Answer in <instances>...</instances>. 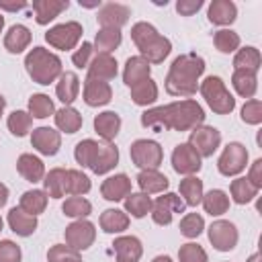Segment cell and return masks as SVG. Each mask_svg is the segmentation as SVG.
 Returning a JSON list of instances; mask_svg holds the SVG:
<instances>
[{"label":"cell","mask_w":262,"mask_h":262,"mask_svg":"<svg viewBox=\"0 0 262 262\" xmlns=\"http://www.w3.org/2000/svg\"><path fill=\"white\" fill-rule=\"evenodd\" d=\"M203 121H205V113L201 104L190 98L166 106H156L141 115V125L154 131H166V129L188 131L199 127Z\"/></svg>","instance_id":"obj_1"},{"label":"cell","mask_w":262,"mask_h":262,"mask_svg":"<svg viewBox=\"0 0 262 262\" xmlns=\"http://www.w3.org/2000/svg\"><path fill=\"white\" fill-rule=\"evenodd\" d=\"M205 72V61L196 53L178 55L166 76V90L172 96H192L196 92V80Z\"/></svg>","instance_id":"obj_2"},{"label":"cell","mask_w":262,"mask_h":262,"mask_svg":"<svg viewBox=\"0 0 262 262\" xmlns=\"http://www.w3.org/2000/svg\"><path fill=\"white\" fill-rule=\"evenodd\" d=\"M131 39L135 41L141 57L147 63H162L168 57L170 49H172V43L166 37H162L156 31V27H151L149 23H137V25H133Z\"/></svg>","instance_id":"obj_3"},{"label":"cell","mask_w":262,"mask_h":262,"mask_svg":"<svg viewBox=\"0 0 262 262\" xmlns=\"http://www.w3.org/2000/svg\"><path fill=\"white\" fill-rule=\"evenodd\" d=\"M25 68L37 84H51L61 76V59L43 47H33L27 53Z\"/></svg>","instance_id":"obj_4"},{"label":"cell","mask_w":262,"mask_h":262,"mask_svg":"<svg viewBox=\"0 0 262 262\" xmlns=\"http://www.w3.org/2000/svg\"><path fill=\"white\" fill-rule=\"evenodd\" d=\"M201 92L207 100V104L217 113V115H227L235 108V98L229 94L225 88L223 80L219 76H209L201 82Z\"/></svg>","instance_id":"obj_5"},{"label":"cell","mask_w":262,"mask_h":262,"mask_svg":"<svg viewBox=\"0 0 262 262\" xmlns=\"http://www.w3.org/2000/svg\"><path fill=\"white\" fill-rule=\"evenodd\" d=\"M164 151L158 141L151 139H137L131 143V160L141 170H156L162 164Z\"/></svg>","instance_id":"obj_6"},{"label":"cell","mask_w":262,"mask_h":262,"mask_svg":"<svg viewBox=\"0 0 262 262\" xmlns=\"http://www.w3.org/2000/svg\"><path fill=\"white\" fill-rule=\"evenodd\" d=\"M82 37V25L80 23H61V25H55L53 29H49L45 33V39L49 45H53L55 49H74L76 43L80 41Z\"/></svg>","instance_id":"obj_7"},{"label":"cell","mask_w":262,"mask_h":262,"mask_svg":"<svg viewBox=\"0 0 262 262\" xmlns=\"http://www.w3.org/2000/svg\"><path fill=\"white\" fill-rule=\"evenodd\" d=\"M246 164H248V149L242 143L233 141V143H227V147L219 156L217 168L223 176H235L246 168Z\"/></svg>","instance_id":"obj_8"},{"label":"cell","mask_w":262,"mask_h":262,"mask_svg":"<svg viewBox=\"0 0 262 262\" xmlns=\"http://www.w3.org/2000/svg\"><path fill=\"white\" fill-rule=\"evenodd\" d=\"M190 147L201 156V158H209L215 154V149L221 143V133L215 127H207V125H199L192 129L190 139H188Z\"/></svg>","instance_id":"obj_9"},{"label":"cell","mask_w":262,"mask_h":262,"mask_svg":"<svg viewBox=\"0 0 262 262\" xmlns=\"http://www.w3.org/2000/svg\"><path fill=\"white\" fill-rule=\"evenodd\" d=\"M184 201L182 196L174 194V192H168V194H162L158 196L154 203H151V219L158 223V225H168L172 221V215L174 213H182L184 211Z\"/></svg>","instance_id":"obj_10"},{"label":"cell","mask_w":262,"mask_h":262,"mask_svg":"<svg viewBox=\"0 0 262 262\" xmlns=\"http://www.w3.org/2000/svg\"><path fill=\"white\" fill-rule=\"evenodd\" d=\"M209 242L213 244L215 250L219 252H229L237 244V229L231 221H213L209 227Z\"/></svg>","instance_id":"obj_11"},{"label":"cell","mask_w":262,"mask_h":262,"mask_svg":"<svg viewBox=\"0 0 262 262\" xmlns=\"http://www.w3.org/2000/svg\"><path fill=\"white\" fill-rule=\"evenodd\" d=\"M94 237H96V229L86 219H78V221H74L72 225L66 227V242L74 250H86V248H90L92 242H94Z\"/></svg>","instance_id":"obj_12"},{"label":"cell","mask_w":262,"mask_h":262,"mask_svg":"<svg viewBox=\"0 0 262 262\" xmlns=\"http://www.w3.org/2000/svg\"><path fill=\"white\" fill-rule=\"evenodd\" d=\"M172 166L178 174L192 176L201 170V156L190 147V143H180L172 151Z\"/></svg>","instance_id":"obj_13"},{"label":"cell","mask_w":262,"mask_h":262,"mask_svg":"<svg viewBox=\"0 0 262 262\" xmlns=\"http://www.w3.org/2000/svg\"><path fill=\"white\" fill-rule=\"evenodd\" d=\"M117 162H119V149L111 141H104V143H96V149L88 168L94 174H106L117 166Z\"/></svg>","instance_id":"obj_14"},{"label":"cell","mask_w":262,"mask_h":262,"mask_svg":"<svg viewBox=\"0 0 262 262\" xmlns=\"http://www.w3.org/2000/svg\"><path fill=\"white\" fill-rule=\"evenodd\" d=\"M31 143L39 154L55 156L61 145V135H59V131H55L51 127H37V129H33Z\"/></svg>","instance_id":"obj_15"},{"label":"cell","mask_w":262,"mask_h":262,"mask_svg":"<svg viewBox=\"0 0 262 262\" xmlns=\"http://www.w3.org/2000/svg\"><path fill=\"white\" fill-rule=\"evenodd\" d=\"M131 16L129 6L125 4H117V2H108L98 10V23L102 29H121Z\"/></svg>","instance_id":"obj_16"},{"label":"cell","mask_w":262,"mask_h":262,"mask_svg":"<svg viewBox=\"0 0 262 262\" xmlns=\"http://www.w3.org/2000/svg\"><path fill=\"white\" fill-rule=\"evenodd\" d=\"M113 98V90L108 86V82L96 80V78H86L84 82V100L88 106H102L106 102H111Z\"/></svg>","instance_id":"obj_17"},{"label":"cell","mask_w":262,"mask_h":262,"mask_svg":"<svg viewBox=\"0 0 262 262\" xmlns=\"http://www.w3.org/2000/svg\"><path fill=\"white\" fill-rule=\"evenodd\" d=\"M113 250H115L117 262H137L141 258V254H143L141 242L135 235L117 237L115 244H113Z\"/></svg>","instance_id":"obj_18"},{"label":"cell","mask_w":262,"mask_h":262,"mask_svg":"<svg viewBox=\"0 0 262 262\" xmlns=\"http://www.w3.org/2000/svg\"><path fill=\"white\" fill-rule=\"evenodd\" d=\"M117 76V61L108 53H98L88 63V78H96L102 82H108Z\"/></svg>","instance_id":"obj_19"},{"label":"cell","mask_w":262,"mask_h":262,"mask_svg":"<svg viewBox=\"0 0 262 262\" xmlns=\"http://www.w3.org/2000/svg\"><path fill=\"white\" fill-rule=\"evenodd\" d=\"M100 192L106 201H121L131 192V180L125 174H115L102 182Z\"/></svg>","instance_id":"obj_20"},{"label":"cell","mask_w":262,"mask_h":262,"mask_svg":"<svg viewBox=\"0 0 262 262\" xmlns=\"http://www.w3.org/2000/svg\"><path fill=\"white\" fill-rule=\"evenodd\" d=\"M119 129H121V117L115 111H104L94 117V131L104 141H113L117 137Z\"/></svg>","instance_id":"obj_21"},{"label":"cell","mask_w":262,"mask_h":262,"mask_svg":"<svg viewBox=\"0 0 262 262\" xmlns=\"http://www.w3.org/2000/svg\"><path fill=\"white\" fill-rule=\"evenodd\" d=\"M8 225H10V229H12L16 235L27 237V235H31V233L37 229V217H35V215H29V213L23 211L20 207H14V209H10V213H8Z\"/></svg>","instance_id":"obj_22"},{"label":"cell","mask_w":262,"mask_h":262,"mask_svg":"<svg viewBox=\"0 0 262 262\" xmlns=\"http://www.w3.org/2000/svg\"><path fill=\"white\" fill-rule=\"evenodd\" d=\"M70 4L63 0H35L33 2V10H35V20L39 25H47L49 20H53L55 16H59Z\"/></svg>","instance_id":"obj_23"},{"label":"cell","mask_w":262,"mask_h":262,"mask_svg":"<svg viewBox=\"0 0 262 262\" xmlns=\"http://www.w3.org/2000/svg\"><path fill=\"white\" fill-rule=\"evenodd\" d=\"M16 170H18V174H20L25 180H29V182H39V180H43V176H45V166H43V162H41L37 156H33V154H23V156L18 158V162H16Z\"/></svg>","instance_id":"obj_24"},{"label":"cell","mask_w":262,"mask_h":262,"mask_svg":"<svg viewBox=\"0 0 262 262\" xmlns=\"http://www.w3.org/2000/svg\"><path fill=\"white\" fill-rule=\"evenodd\" d=\"M149 78V63L141 57V55H135V57H129L127 63H125V72H123V80L125 84L131 88L143 80Z\"/></svg>","instance_id":"obj_25"},{"label":"cell","mask_w":262,"mask_h":262,"mask_svg":"<svg viewBox=\"0 0 262 262\" xmlns=\"http://www.w3.org/2000/svg\"><path fill=\"white\" fill-rule=\"evenodd\" d=\"M237 8L231 0H213L209 4V20L213 25H231L235 20Z\"/></svg>","instance_id":"obj_26"},{"label":"cell","mask_w":262,"mask_h":262,"mask_svg":"<svg viewBox=\"0 0 262 262\" xmlns=\"http://www.w3.org/2000/svg\"><path fill=\"white\" fill-rule=\"evenodd\" d=\"M137 184L141 188V192L145 194H154V192H164L168 188V178L158 172V170H141L137 174Z\"/></svg>","instance_id":"obj_27"},{"label":"cell","mask_w":262,"mask_h":262,"mask_svg":"<svg viewBox=\"0 0 262 262\" xmlns=\"http://www.w3.org/2000/svg\"><path fill=\"white\" fill-rule=\"evenodd\" d=\"M78 90H80V80L74 72H63L59 76V82H57V98L63 102V104H72L78 96Z\"/></svg>","instance_id":"obj_28"},{"label":"cell","mask_w":262,"mask_h":262,"mask_svg":"<svg viewBox=\"0 0 262 262\" xmlns=\"http://www.w3.org/2000/svg\"><path fill=\"white\" fill-rule=\"evenodd\" d=\"M31 43V31L25 25H14L10 27V31L4 37V47L10 53H20L23 49H27Z\"/></svg>","instance_id":"obj_29"},{"label":"cell","mask_w":262,"mask_h":262,"mask_svg":"<svg viewBox=\"0 0 262 262\" xmlns=\"http://www.w3.org/2000/svg\"><path fill=\"white\" fill-rule=\"evenodd\" d=\"M100 227L106 233H119L129 227V215L121 209H106L100 215Z\"/></svg>","instance_id":"obj_30"},{"label":"cell","mask_w":262,"mask_h":262,"mask_svg":"<svg viewBox=\"0 0 262 262\" xmlns=\"http://www.w3.org/2000/svg\"><path fill=\"white\" fill-rule=\"evenodd\" d=\"M231 82H233V88L239 96L244 98H252L256 94V88H258V80H256V74L254 72H246V70H235L233 76H231Z\"/></svg>","instance_id":"obj_31"},{"label":"cell","mask_w":262,"mask_h":262,"mask_svg":"<svg viewBox=\"0 0 262 262\" xmlns=\"http://www.w3.org/2000/svg\"><path fill=\"white\" fill-rule=\"evenodd\" d=\"M156 98H158V86H156V82L151 78H147V80L131 86V100L135 104L147 106V104L156 102Z\"/></svg>","instance_id":"obj_32"},{"label":"cell","mask_w":262,"mask_h":262,"mask_svg":"<svg viewBox=\"0 0 262 262\" xmlns=\"http://www.w3.org/2000/svg\"><path fill=\"white\" fill-rule=\"evenodd\" d=\"M66 180H68V170L63 168H53L49 170V174L45 176L43 184H45V194L59 199L66 194Z\"/></svg>","instance_id":"obj_33"},{"label":"cell","mask_w":262,"mask_h":262,"mask_svg":"<svg viewBox=\"0 0 262 262\" xmlns=\"http://www.w3.org/2000/svg\"><path fill=\"white\" fill-rule=\"evenodd\" d=\"M180 194L184 205L196 207L203 199V180H199L196 176H186L184 180H180Z\"/></svg>","instance_id":"obj_34"},{"label":"cell","mask_w":262,"mask_h":262,"mask_svg":"<svg viewBox=\"0 0 262 262\" xmlns=\"http://www.w3.org/2000/svg\"><path fill=\"white\" fill-rule=\"evenodd\" d=\"M18 207L23 211H27L29 215H35L37 217L47 207V194H45V190H27V192H23Z\"/></svg>","instance_id":"obj_35"},{"label":"cell","mask_w":262,"mask_h":262,"mask_svg":"<svg viewBox=\"0 0 262 262\" xmlns=\"http://www.w3.org/2000/svg\"><path fill=\"white\" fill-rule=\"evenodd\" d=\"M201 203H203L205 211L211 213V215H223L229 209V196L223 190H219V188L209 190L207 194H203Z\"/></svg>","instance_id":"obj_36"},{"label":"cell","mask_w":262,"mask_h":262,"mask_svg":"<svg viewBox=\"0 0 262 262\" xmlns=\"http://www.w3.org/2000/svg\"><path fill=\"white\" fill-rule=\"evenodd\" d=\"M260 61H262V57H260V51L256 47H244L233 57L235 70H246V72H254V74L258 72Z\"/></svg>","instance_id":"obj_37"},{"label":"cell","mask_w":262,"mask_h":262,"mask_svg":"<svg viewBox=\"0 0 262 262\" xmlns=\"http://www.w3.org/2000/svg\"><path fill=\"white\" fill-rule=\"evenodd\" d=\"M55 125L66 133H76L82 127V115L72 106H63L55 113Z\"/></svg>","instance_id":"obj_38"},{"label":"cell","mask_w":262,"mask_h":262,"mask_svg":"<svg viewBox=\"0 0 262 262\" xmlns=\"http://www.w3.org/2000/svg\"><path fill=\"white\" fill-rule=\"evenodd\" d=\"M121 45V31L119 29H100L94 39V47L98 53H108Z\"/></svg>","instance_id":"obj_39"},{"label":"cell","mask_w":262,"mask_h":262,"mask_svg":"<svg viewBox=\"0 0 262 262\" xmlns=\"http://www.w3.org/2000/svg\"><path fill=\"white\" fill-rule=\"evenodd\" d=\"M125 209L127 213H131L133 217H143L151 211V199L145 192H129L125 199Z\"/></svg>","instance_id":"obj_40"},{"label":"cell","mask_w":262,"mask_h":262,"mask_svg":"<svg viewBox=\"0 0 262 262\" xmlns=\"http://www.w3.org/2000/svg\"><path fill=\"white\" fill-rule=\"evenodd\" d=\"M231 196H233V201L235 203H239V205H246V203H250L256 194H258V188L248 180V178H235L233 182H231Z\"/></svg>","instance_id":"obj_41"},{"label":"cell","mask_w":262,"mask_h":262,"mask_svg":"<svg viewBox=\"0 0 262 262\" xmlns=\"http://www.w3.org/2000/svg\"><path fill=\"white\" fill-rule=\"evenodd\" d=\"M88 190H90V178L80 170H68L66 192L72 196H80V194H86Z\"/></svg>","instance_id":"obj_42"},{"label":"cell","mask_w":262,"mask_h":262,"mask_svg":"<svg viewBox=\"0 0 262 262\" xmlns=\"http://www.w3.org/2000/svg\"><path fill=\"white\" fill-rule=\"evenodd\" d=\"M53 111H55V106L47 94H33L29 98V115L31 117L47 119L49 115H53Z\"/></svg>","instance_id":"obj_43"},{"label":"cell","mask_w":262,"mask_h":262,"mask_svg":"<svg viewBox=\"0 0 262 262\" xmlns=\"http://www.w3.org/2000/svg\"><path fill=\"white\" fill-rule=\"evenodd\" d=\"M31 125H33V117L25 111H14L10 117H8V129L12 135L16 137H23L31 131Z\"/></svg>","instance_id":"obj_44"},{"label":"cell","mask_w":262,"mask_h":262,"mask_svg":"<svg viewBox=\"0 0 262 262\" xmlns=\"http://www.w3.org/2000/svg\"><path fill=\"white\" fill-rule=\"evenodd\" d=\"M213 43L221 53H231V51H235L239 47V35L229 31V29H221V31L215 33Z\"/></svg>","instance_id":"obj_45"},{"label":"cell","mask_w":262,"mask_h":262,"mask_svg":"<svg viewBox=\"0 0 262 262\" xmlns=\"http://www.w3.org/2000/svg\"><path fill=\"white\" fill-rule=\"evenodd\" d=\"M63 213L68 215V217H86V215H90V211H92V205L86 201V199H82V196H70V199H66V203H63Z\"/></svg>","instance_id":"obj_46"},{"label":"cell","mask_w":262,"mask_h":262,"mask_svg":"<svg viewBox=\"0 0 262 262\" xmlns=\"http://www.w3.org/2000/svg\"><path fill=\"white\" fill-rule=\"evenodd\" d=\"M47 260L49 262H82L78 250H74L70 246H63V244L51 246L49 252H47Z\"/></svg>","instance_id":"obj_47"},{"label":"cell","mask_w":262,"mask_h":262,"mask_svg":"<svg viewBox=\"0 0 262 262\" xmlns=\"http://www.w3.org/2000/svg\"><path fill=\"white\" fill-rule=\"evenodd\" d=\"M203 227H205V221L199 213H188L180 221V233L184 237H196L203 231Z\"/></svg>","instance_id":"obj_48"},{"label":"cell","mask_w":262,"mask_h":262,"mask_svg":"<svg viewBox=\"0 0 262 262\" xmlns=\"http://www.w3.org/2000/svg\"><path fill=\"white\" fill-rule=\"evenodd\" d=\"M242 121L248 125H258L262 123V102L256 98H250L242 106Z\"/></svg>","instance_id":"obj_49"},{"label":"cell","mask_w":262,"mask_h":262,"mask_svg":"<svg viewBox=\"0 0 262 262\" xmlns=\"http://www.w3.org/2000/svg\"><path fill=\"white\" fill-rule=\"evenodd\" d=\"M96 143H98V141H94V139H84V141H80V143L76 145L74 156H76V162H78L82 168H88V166H90V160H92V156H94Z\"/></svg>","instance_id":"obj_50"},{"label":"cell","mask_w":262,"mask_h":262,"mask_svg":"<svg viewBox=\"0 0 262 262\" xmlns=\"http://www.w3.org/2000/svg\"><path fill=\"white\" fill-rule=\"evenodd\" d=\"M180 262H207V252L199 244H184L178 250Z\"/></svg>","instance_id":"obj_51"},{"label":"cell","mask_w":262,"mask_h":262,"mask_svg":"<svg viewBox=\"0 0 262 262\" xmlns=\"http://www.w3.org/2000/svg\"><path fill=\"white\" fill-rule=\"evenodd\" d=\"M0 262H20V248L10 239H2L0 242Z\"/></svg>","instance_id":"obj_52"},{"label":"cell","mask_w":262,"mask_h":262,"mask_svg":"<svg viewBox=\"0 0 262 262\" xmlns=\"http://www.w3.org/2000/svg\"><path fill=\"white\" fill-rule=\"evenodd\" d=\"M90 55H92V45L90 43H82V47L72 55V61L76 68H86L88 61H90Z\"/></svg>","instance_id":"obj_53"},{"label":"cell","mask_w":262,"mask_h":262,"mask_svg":"<svg viewBox=\"0 0 262 262\" xmlns=\"http://www.w3.org/2000/svg\"><path fill=\"white\" fill-rule=\"evenodd\" d=\"M201 6H203V0H180V2L176 4V10H178L182 16H190V14H194Z\"/></svg>","instance_id":"obj_54"},{"label":"cell","mask_w":262,"mask_h":262,"mask_svg":"<svg viewBox=\"0 0 262 262\" xmlns=\"http://www.w3.org/2000/svg\"><path fill=\"white\" fill-rule=\"evenodd\" d=\"M248 180L260 190L262 188V160H256L250 168V174H248Z\"/></svg>","instance_id":"obj_55"},{"label":"cell","mask_w":262,"mask_h":262,"mask_svg":"<svg viewBox=\"0 0 262 262\" xmlns=\"http://www.w3.org/2000/svg\"><path fill=\"white\" fill-rule=\"evenodd\" d=\"M6 201H8V188L0 182V207H4V205H6Z\"/></svg>","instance_id":"obj_56"},{"label":"cell","mask_w":262,"mask_h":262,"mask_svg":"<svg viewBox=\"0 0 262 262\" xmlns=\"http://www.w3.org/2000/svg\"><path fill=\"white\" fill-rule=\"evenodd\" d=\"M23 6H25V2H18V4H0L2 10H18V8H23Z\"/></svg>","instance_id":"obj_57"},{"label":"cell","mask_w":262,"mask_h":262,"mask_svg":"<svg viewBox=\"0 0 262 262\" xmlns=\"http://www.w3.org/2000/svg\"><path fill=\"white\" fill-rule=\"evenodd\" d=\"M151 262H172V258L170 256H156Z\"/></svg>","instance_id":"obj_58"},{"label":"cell","mask_w":262,"mask_h":262,"mask_svg":"<svg viewBox=\"0 0 262 262\" xmlns=\"http://www.w3.org/2000/svg\"><path fill=\"white\" fill-rule=\"evenodd\" d=\"M248 262H260V254L256 252V254H252L250 258H248Z\"/></svg>","instance_id":"obj_59"},{"label":"cell","mask_w":262,"mask_h":262,"mask_svg":"<svg viewBox=\"0 0 262 262\" xmlns=\"http://www.w3.org/2000/svg\"><path fill=\"white\" fill-rule=\"evenodd\" d=\"M4 106H6V100H4V96L0 94V117H2V113H4Z\"/></svg>","instance_id":"obj_60"},{"label":"cell","mask_w":262,"mask_h":262,"mask_svg":"<svg viewBox=\"0 0 262 262\" xmlns=\"http://www.w3.org/2000/svg\"><path fill=\"white\" fill-rule=\"evenodd\" d=\"M2 27H4V16L0 14V31H2Z\"/></svg>","instance_id":"obj_61"},{"label":"cell","mask_w":262,"mask_h":262,"mask_svg":"<svg viewBox=\"0 0 262 262\" xmlns=\"http://www.w3.org/2000/svg\"><path fill=\"white\" fill-rule=\"evenodd\" d=\"M0 231H2V217H0Z\"/></svg>","instance_id":"obj_62"}]
</instances>
